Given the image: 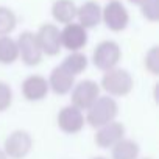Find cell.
I'll return each instance as SVG.
<instances>
[{"instance_id": "10", "label": "cell", "mask_w": 159, "mask_h": 159, "mask_svg": "<svg viewBox=\"0 0 159 159\" xmlns=\"http://www.w3.org/2000/svg\"><path fill=\"white\" fill-rule=\"evenodd\" d=\"M56 123L59 129L66 134H76L84 128L86 119L81 109L75 108L73 105H67L61 108V111L56 116Z\"/></svg>"}, {"instance_id": "16", "label": "cell", "mask_w": 159, "mask_h": 159, "mask_svg": "<svg viewBox=\"0 0 159 159\" xmlns=\"http://www.w3.org/2000/svg\"><path fill=\"white\" fill-rule=\"evenodd\" d=\"M19 59V50L17 42L10 34L0 36V64L2 66H11Z\"/></svg>"}, {"instance_id": "19", "label": "cell", "mask_w": 159, "mask_h": 159, "mask_svg": "<svg viewBox=\"0 0 159 159\" xmlns=\"http://www.w3.org/2000/svg\"><path fill=\"white\" fill-rule=\"evenodd\" d=\"M17 27V16L8 7H0V36L11 34Z\"/></svg>"}, {"instance_id": "23", "label": "cell", "mask_w": 159, "mask_h": 159, "mask_svg": "<svg viewBox=\"0 0 159 159\" xmlns=\"http://www.w3.org/2000/svg\"><path fill=\"white\" fill-rule=\"evenodd\" d=\"M142 2H143V0H128V3H131V5H137V7H139Z\"/></svg>"}, {"instance_id": "1", "label": "cell", "mask_w": 159, "mask_h": 159, "mask_svg": "<svg viewBox=\"0 0 159 159\" xmlns=\"http://www.w3.org/2000/svg\"><path fill=\"white\" fill-rule=\"evenodd\" d=\"M100 89H103L111 97H125L128 95L134 88L133 75L122 67H112L109 70H105L102 81L98 83Z\"/></svg>"}, {"instance_id": "6", "label": "cell", "mask_w": 159, "mask_h": 159, "mask_svg": "<svg viewBox=\"0 0 159 159\" xmlns=\"http://www.w3.org/2000/svg\"><path fill=\"white\" fill-rule=\"evenodd\" d=\"M17 42V50H19V59L28 66V67H34L38 64H41L44 53L41 50V45L38 42L36 33L33 31H22L19 34V38L16 39Z\"/></svg>"}, {"instance_id": "18", "label": "cell", "mask_w": 159, "mask_h": 159, "mask_svg": "<svg viewBox=\"0 0 159 159\" xmlns=\"http://www.w3.org/2000/svg\"><path fill=\"white\" fill-rule=\"evenodd\" d=\"M61 66H62L67 72H70L73 76H76V75L83 73V72L88 69L89 59H88V56H86L81 50H80V52H70V53L62 59Z\"/></svg>"}, {"instance_id": "9", "label": "cell", "mask_w": 159, "mask_h": 159, "mask_svg": "<svg viewBox=\"0 0 159 159\" xmlns=\"http://www.w3.org/2000/svg\"><path fill=\"white\" fill-rule=\"evenodd\" d=\"M44 56H56L61 52V30L55 24H42L36 33Z\"/></svg>"}, {"instance_id": "15", "label": "cell", "mask_w": 159, "mask_h": 159, "mask_svg": "<svg viewBox=\"0 0 159 159\" xmlns=\"http://www.w3.org/2000/svg\"><path fill=\"white\" fill-rule=\"evenodd\" d=\"M76 3L73 0H55L52 5V16L58 24H70L76 19Z\"/></svg>"}, {"instance_id": "3", "label": "cell", "mask_w": 159, "mask_h": 159, "mask_svg": "<svg viewBox=\"0 0 159 159\" xmlns=\"http://www.w3.org/2000/svg\"><path fill=\"white\" fill-rule=\"evenodd\" d=\"M120 59H122L120 45L112 39H106V41H102L95 45L91 61L98 70L105 72V70H109V69L119 66Z\"/></svg>"}, {"instance_id": "22", "label": "cell", "mask_w": 159, "mask_h": 159, "mask_svg": "<svg viewBox=\"0 0 159 159\" xmlns=\"http://www.w3.org/2000/svg\"><path fill=\"white\" fill-rule=\"evenodd\" d=\"M13 89L8 83L0 81V112H5L13 105Z\"/></svg>"}, {"instance_id": "20", "label": "cell", "mask_w": 159, "mask_h": 159, "mask_svg": "<svg viewBox=\"0 0 159 159\" xmlns=\"http://www.w3.org/2000/svg\"><path fill=\"white\" fill-rule=\"evenodd\" d=\"M139 7L143 19L153 24L159 20V0H143Z\"/></svg>"}, {"instance_id": "14", "label": "cell", "mask_w": 159, "mask_h": 159, "mask_svg": "<svg viewBox=\"0 0 159 159\" xmlns=\"http://www.w3.org/2000/svg\"><path fill=\"white\" fill-rule=\"evenodd\" d=\"M76 20L86 30L95 28L102 24V5L95 0H88L76 8Z\"/></svg>"}, {"instance_id": "2", "label": "cell", "mask_w": 159, "mask_h": 159, "mask_svg": "<svg viewBox=\"0 0 159 159\" xmlns=\"http://www.w3.org/2000/svg\"><path fill=\"white\" fill-rule=\"evenodd\" d=\"M119 114V105L114 97L111 95H100L88 109H86V123L92 128L103 126L112 120H116Z\"/></svg>"}, {"instance_id": "25", "label": "cell", "mask_w": 159, "mask_h": 159, "mask_svg": "<svg viewBox=\"0 0 159 159\" xmlns=\"http://www.w3.org/2000/svg\"><path fill=\"white\" fill-rule=\"evenodd\" d=\"M94 159H108V157H103V156H97V157H94Z\"/></svg>"}, {"instance_id": "12", "label": "cell", "mask_w": 159, "mask_h": 159, "mask_svg": "<svg viewBox=\"0 0 159 159\" xmlns=\"http://www.w3.org/2000/svg\"><path fill=\"white\" fill-rule=\"evenodd\" d=\"M20 92L27 102L44 100L50 92L47 78H44L42 75H28L20 84Z\"/></svg>"}, {"instance_id": "21", "label": "cell", "mask_w": 159, "mask_h": 159, "mask_svg": "<svg viewBox=\"0 0 159 159\" xmlns=\"http://www.w3.org/2000/svg\"><path fill=\"white\" fill-rule=\"evenodd\" d=\"M143 66H145V69H147L151 75H154V76L159 75V47H157V45H153V47L145 53Z\"/></svg>"}, {"instance_id": "24", "label": "cell", "mask_w": 159, "mask_h": 159, "mask_svg": "<svg viewBox=\"0 0 159 159\" xmlns=\"http://www.w3.org/2000/svg\"><path fill=\"white\" fill-rule=\"evenodd\" d=\"M0 159H8V156L5 154V151H3V150H0Z\"/></svg>"}, {"instance_id": "11", "label": "cell", "mask_w": 159, "mask_h": 159, "mask_svg": "<svg viewBox=\"0 0 159 159\" xmlns=\"http://www.w3.org/2000/svg\"><path fill=\"white\" fill-rule=\"evenodd\" d=\"M97 133L94 136V140H95V145L100 147V148H111L112 145H116L120 139L125 137V125L122 122H117V120H112L103 126H98L95 128Z\"/></svg>"}, {"instance_id": "17", "label": "cell", "mask_w": 159, "mask_h": 159, "mask_svg": "<svg viewBox=\"0 0 159 159\" xmlns=\"http://www.w3.org/2000/svg\"><path fill=\"white\" fill-rule=\"evenodd\" d=\"M112 159H137L139 157V145L133 139H120L116 145L111 147Z\"/></svg>"}, {"instance_id": "8", "label": "cell", "mask_w": 159, "mask_h": 159, "mask_svg": "<svg viewBox=\"0 0 159 159\" xmlns=\"http://www.w3.org/2000/svg\"><path fill=\"white\" fill-rule=\"evenodd\" d=\"M88 30L78 22L66 24L61 30V47L69 52H80L88 45Z\"/></svg>"}, {"instance_id": "5", "label": "cell", "mask_w": 159, "mask_h": 159, "mask_svg": "<svg viewBox=\"0 0 159 159\" xmlns=\"http://www.w3.org/2000/svg\"><path fill=\"white\" fill-rule=\"evenodd\" d=\"M102 22L108 30L120 33L129 24V13L120 0H108V3L102 7Z\"/></svg>"}, {"instance_id": "4", "label": "cell", "mask_w": 159, "mask_h": 159, "mask_svg": "<svg viewBox=\"0 0 159 159\" xmlns=\"http://www.w3.org/2000/svg\"><path fill=\"white\" fill-rule=\"evenodd\" d=\"M100 84L94 80H81L73 84L70 94V105H73L75 108L86 111L98 97H100Z\"/></svg>"}, {"instance_id": "7", "label": "cell", "mask_w": 159, "mask_h": 159, "mask_svg": "<svg viewBox=\"0 0 159 159\" xmlns=\"http://www.w3.org/2000/svg\"><path fill=\"white\" fill-rule=\"evenodd\" d=\"M33 148V137L25 129H16L5 139L3 151L10 159H24Z\"/></svg>"}, {"instance_id": "26", "label": "cell", "mask_w": 159, "mask_h": 159, "mask_svg": "<svg viewBox=\"0 0 159 159\" xmlns=\"http://www.w3.org/2000/svg\"><path fill=\"white\" fill-rule=\"evenodd\" d=\"M143 159H151V157H143Z\"/></svg>"}, {"instance_id": "13", "label": "cell", "mask_w": 159, "mask_h": 159, "mask_svg": "<svg viewBox=\"0 0 159 159\" xmlns=\"http://www.w3.org/2000/svg\"><path fill=\"white\" fill-rule=\"evenodd\" d=\"M47 81H48V88L53 94L67 95L75 84V76L70 72H67L61 64H58L50 72V76H48Z\"/></svg>"}]
</instances>
